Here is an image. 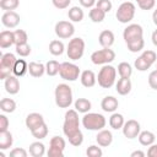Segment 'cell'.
Masks as SVG:
<instances>
[{"mask_svg":"<svg viewBox=\"0 0 157 157\" xmlns=\"http://www.w3.org/2000/svg\"><path fill=\"white\" fill-rule=\"evenodd\" d=\"M83 16H85L83 10L78 6H72L67 11V17L71 22H81L83 20Z\"/></svg>","mask_w":157,"mask_h":157,"instance_id":"83f0119b","label":"cell"},{"mask_svg":"<svg viewBox=\"0 0 157 157\" xmlns=\"http://www.w3.org/2000/svg\"><path fill=\"white\" fill-rule=\"evenodd\" d=\"M31 132H32V135H33L37 140H42V139L47 137V135H48V126H47V124L44 123V124H42L40 126H38V128H36L34 130H32Z\"/></svg>","mask_w":157,"mask_h":157,"instance_id":"f35d334b","label":"cell"},{"mask_svg":"<svg viewBox=\"0 0 157 157\" xmlns=\"http://www.w3.org/2000/svg\"><path fill=\"white\" fill-rule=\"evenodd\" d=\"M80 81H81L83 87L90 88V87H93L96 85L97 77H96V75L92 70H83L80 75Z\"/></svg>","mask_w":157,"mask_h":157,"instance_id":"44dd1931","label":"cell"},{"mask_svg":"<svg viewBox=\"0 0 157 157\" xmlns=\"http://www.w3.org/2000/svg\"><path fill=\"white\" fill-rule=\"evenodd\" d=\"M96 7L101 9L102 11H104V12L107 13V12H109V11L112 10L113 5H112V1H110V0H98V1L96 2Z\"/></svg>","mask_w":157,"mask_h":157,"instance_id":"ee69618b","label":"cell"},{"mask_svg":"<svg viewBox=\"0 0 157 157\" xmlns=\"http://www.w3.org/2000/svg\"><path fill=\"white\" fill-rule=\"evenodd\" d=\"M115 78H117V69L108 64L103 65V67L99 70L97 76L98 85L102 88H110L115 83Z\"/></svg>","mask_w":157,"mask_h":157,"instance_id":"277c9868","label":"cell"},{"mask_svg":"<svg viewBox=\"0 0 157 157\" xmlns=\"http://www.w3.org/2000/svg\"><path fill=\"white\" fill-rule=\"evenodd\" d=\"M114 33L109 29H104L99 33L98 36V43L103 47V48H110L113 44H114Z\"/></svg>","mask_w":157,"mask_h":157,"instance_id":"ffe728a7","label":"cell"},{"mask_svg":"<svg viewBox=\"0 0 157 157\" xmlns=\"http://www.w3.org/2000/svg\"><path fill=\"white\" fill-rule=\"evenodd\" d=\"M145 155H146V153H145L144 151H140V150H139V151H134V152H131L130 156H131V157H145Z\"/></svg>","mask_w":157,"mask_h":157,"instance_id":"816d5d0a","label":"cell"},{"mask_svg":"<svg viewBox=\"0 0 157 157\" xmlns=\"http://www.w3.org/2000/svg\"><path fill=\"white\" fill-rule=\"evenodd\" d=\"M54 31H55V34L60 39H67L74 36L75 27H74L72 22H70V21H59L55 23Z\"/></svg>","mask_w":157,"mask_h":157,"instance_id":"7c38bea8","label":"cell"},{"mask_svg":"<svg viewBox=\"0 0 157 157\" xmlns=\"http://www.w3.org/2000/svg\"><path fill=\"white\" fill-rule=\"evenodd\" d=\"M16 60L17 59L12 53H5L1 55V59H0V78L1 80H5L7 76L11 75Z\"/></svg>","mask_w":157,"mask_h":157,"instance_id":"30bf717a","label":"cell"},{"mask_svg":"<svg viewBox=\"0 0 157 157\" xmlns=\"http://www.w3.org/2000/svg\"><path fill=\"white\" fill-rule=\"evenodd\" d=\"M4 86H5V91L10 94H16L20 91V81L17 78V76L15 75H10L4 80Z\"/></svg>","mask_w":157,"mask_h":157,"instance_id":"e0dca14e","label":"cell"},{"mask_svg":"<svg viewBox=\"0 0 157 157\" xmlns=\"http://www.w3.org/2000/svg\"><path fill=\"white\" fill-rule=\"evenodd\" d=\"M64 50H65V45H64V43L61 40L54 39V40H52L49 43V53L52 55H55V56L61 55L64 53Z\"/></svg>","mask_w":157,"mask_h":157,"instance_id":"1f68e13d","label":"cell"},{"mask_svg":"<svg viewBox=\"0 0 157 157\" xmlns=\"http://www.w3.org/2000/svg\"><path fill=\"white\" fill-rule=\"evenodd\" d=\"M136 7L131 1H124L118 6L115 17L120 23H129L135 16Z\"/></svg>","mask_w":157,"mask_h":157,"instance_id":"8992f818","label":"cell"},{"mask_svg":"<svg viewBox=\"0 0 157 157\" xmlns=\"http://www.w3.org/2000/svg\"><path fill=\"white\" fill-rule=\"evenodd\" d=\"M124 123H125L124 117H123V114H120V113H115V112H114V113L110 115V118H109V125H110V128L114 129V130L121 129L123 125H124Z\"/></svg>","mask_w":157,"mask_h":157,"instance_id":"4dcf8cb0","label":"cell"},{"mask_svg":"<svg viewBox=\"0 0 157 157\" xmlns=\"http://www.w3.org/2000/svg\"><path fill=\"white\" fill-rule=\"evenodd\" d=\"M107 124V120L104 118V115L99 114V113H85V115L82 117V125L85 129L91 130V131H99L102 129H104Z\"/></svg>","mask_w":157,"mask_h":157,"instance_id":"3957f363","label":"cell"},{"mask_svg":"<svg viewBox=\"0 0 157 157\" xmlns=\"http://www.w3.org/2000/svg\"><path fill=\"white\" fill-rule=\"evenodd\" d=\"M52 2H53V5H54L56 9H59V10H64V9L69 7L71 0H52Z\"/></svg>","mask_w":157,"mask_h":157,"instance_id":"7dc6e473","label":"cell"},{"mask_svg":"<svg viewBox=\"0 0 157 157\" xmlns=\"http://www.w3.org/2000/svg\"><path fill=\"white\" fill-rule=\"evenodd\" d=\"M66 142L63 137L60 136H53L49 142V150L47 155L49 157H63L64 156V150H65Z\"/></svg>","mask_w":157,"mask_h":157,"instance_id":"8fae6325","label":"cell"},{"mask_svg":"<svg viewBox=\"0 0 157 157\" xmlns=\"http://www.w3.org/2000/svg\"><path fill=\"white\" fill-rule=\"evenodd\" d=\"M44 123H45V121H44V118H43V115L39 114V113H29V114L26 117V120H25V124H26V126H27V129H28L29 131L34 130L36 128L40 126V125L44 124Z\"/></svg>","mask_w":157,"mask_h":157,"instance_id":"2e32d148","label":"cell"},{"mask_svg":"<svg viewBox=\"0 0 157 157\" xmlns=\"http://www.w3.org/2000/svg\"><path fill=\"white\" fill-rule=\"evenodd\" d=\"M144 37V29L140 25L137 23H131V25H128L123 32V38L125 40V43L128 42H131L134 39H137V38H142Z\"/></svg>","mask_w":157,"mask_h":157,"instance_id":"4fadbf2b","label":"cell"},{"mask_svg":"<svg viewBox=\"0 0 157 157\" xmlns=\"http://www.w3.org/2000/svg\"><path fill=\"white\" fill-rule=\"evenodd\" d=\"M78 2H80V5H81L82 7H86V9H92V7L96 5L97 0H78Z\"/></svg>","mask_w":157,"mask_h":157,"instance_id":"681fc988","label":"cell"},{"mask_svg":"<svg viewBox=\"0 0 157 157\" xmlns=\"http://www.w3.org/2000/svg\"><path fill=\"white\" fill-rule=\"evenodd\" d=\"M78 112L76 109H69L65 113L63 131L67 137L69 142L72 146H81L83 142V135L80 130V120H78Z\"/></svg>","mask_w":157,"mask_h":157,"instance_id":"6da1fadb","label":"cell"},{"mask_svg":"<svg viewBox=\"0 0 157 157\" xmlns=\"http://www.w3.org/2000/svg\"><path fill=\"white\" fill-rule=\"evenodd\" d=\"M152 21H153V23L157 26V9L153 11V13H152Z\"/></svg>","mask_w":157,"mask_h":157,"instance_id":"db71d44e","label":"cell"},{"mask_svg":"<svg viewBox=\"0 0 157 157\" xmlns=\"http://www.w3.org/2000/svg\"><path fill=\"white\" fill-rule=\"evenodd\" d=\"M9 124H10V121H9L7 117H6V115H4V114H1V115H0V131L7 130Z\"/></svg>","mask_w":157,"mask_h":157,"instance_id":"c3c4849f","label":"cell"},{"mask_svg":"<svg viewBox=\"0 0 157 157\" xmlns=\"http://www.w3.org/2000/svg\"><path fill=\"white\" fill-rule=\"evenodd\" d=\"M85 53V40L80 37H75L69 40V44L66 47V54L67 58L76 61L82 58Z\"/></svg>","mask_w":157,"mask_h":157,"instance_id":"5b68a950","label":"cell"},{"mask_svg":"<svg viewBox=\"0 0 157 157\" xmlns=\"http://www.w3.org/2000/svg\"><path fill=\"white\" fill-rule=\"evenodd\" d=\"M86 155H87L88 157H101V156L103 155V151H102L101 147H98V146H96V145H91V146L87 147Z\"/></svg>","mask_w":157,"mask_h":157,"instance_id":"b9f144b4","label":"cell"},{"mask_svg":"<svg viewBox=\"0 0 157 157\" xmlns=\"http://www.w3.org/2000/svg\"><path fill=\"white\" fill-rule=\"evenodd\" d=\"M147 156L148 157H157V145L156 144H152L148 150H147Z\"/></svg>","mask_w":157,"mask_h":157,"instance_id":"f907efd6","label":"cell"},{"mask_svg":"<svg viewBox=\"0 0 157 157\" xmlns=\"http://www.w3.org/2000/svg\"><path fill=\"white\" fill-rule=\"evenodd\" d=\"M28 71V64L26 63V60L23 59H17L15 65H13V69H12V74L17 77H21L23 76L26 72Z\"/></svg>","mask_w":157,"mask_h":157,"instance_id":"484cf974","label":"cell"},{"mask_svg":"<svg viewBox=\"0 0 157 157\" xmlns=\"http://www.w3.org/2000/svg\"><path fill=\"white\" fill-rule=\"evenodd\" d=\"M55 104L59 108H69L72 104V90L67 83H59L55 87Z\"/></svg>","mask_w":157,"mask_h":157,"instance_id":"7a4b0ae2","label":"cell"},{"mask_svg":"<svg viewBox=\"0 0 157 157\" xmlns=\"http://www.w3.org/2000/svg\"><path fill=\"white\" fill-rule=\"evenodd\" d=\"M13 40H15V45L27 43L28 36H27L26 31H23V29H16V31H13Z\"/></svg>","mask_w":157,"mask_h":157,"instance_id":"74e56055","label":"cell"},{"mask_svg":"<svg viewBox=\"0 0 157 157\" xmlns=\"http://www.w3.org/2000/svg\"><path fill=\"white\" fill-rule=\"evenodd\" d=\"M96 141H97L98 146H101V147H108L113 142V134L109 130L102 129V130L98 131V134L96 136Z\"/></svg>","mask_w":157,"mask_h":157,"instance_id":"d6986e66","label":"cell"},{"mask_svg":"<svg viewBox=\"0 0 157 157\" xmlns=\"http://www.w3.org/2000/svg\"><path fill=\"white\" fill-rule=\"evenodd\" d=\"M88 16H90V18H91L92 22H94V23H99V22H102V21L104 20V17H105V12L102 11L101 9H98V7H92V9L90 10Z\"/></svg>","mask_w":157,"mask_h":157,"instance_id":"836d02e7","label":"cell"},{"mask_svg":"<svg viewBox=\"0 0 157 157\" xmlns=\"http://www.w3.org/2000/svg\"><path fill=\"white\" fill-rule=\"evenodd\" d=\"M123 134L125 137L128 139H135L139 136L140 131H141V126H140V123L135 119H129L128 121L124 123L123 125Z\"/></svg>","mask_w":157,"mask_h":157,"instance_id":"5bb4252c","label":"cell"},{"mask_svg":"<svg viewBox=\"0 0 157 157\" xmlns=\"http://www.w3.org/2000/svg\"><path fill=\"white\" fill-rule=\"evenodd\" d=\"M28 72L33 77H42L45 72V65L37 61H31L28 64Z\"/></svg>","mask_w":157,"mask_h":157,"instance_id":"603a6c76","label":"cell"},{"mask_svg":"<svg viewBox=\"0 0 157 157\" xmlns=\"http://www.w3.org/2000/svg\"><path fill=\"white\" fill-rule=\"evenodd\" d=\"M27 151L25 148H21V147H16L13 150L10 151V156L11 157H27Z\"/></svg>","mask_w":157,"mask_h":157,"instance_id":"bcb514c9","label":"cell"},{"mask_svg":"<svg viewBox=\"0 0 157 157\" xmlns=\"http://www.w3.org/2000/svg\"><path fill=\"white\" fill-rule=\"evenodd\" d=\"M119 107V102L113 96H107L101 102V108L107 113H114Z\"/></svg>","mask_w":157,"mask_h":157,"instance_id":"ac0fdd59","label":"cell"},{"mask_svg":"<svg viewBox=\"0 0 157 157\" xmlns=\"http://www.w3.org/2000/svg\"><path fill=\"white\" fill-rule=\"evenodd\" d=\"M74 107L75 109L78 112V113H88L92 108V103L87 99V98H77L74 103Z\"/></svg>","mask_w":157,"mask_h":157,"instance_id":"4316f807","label":"cell"},{"mask_svg":"<svg viewBox=\"0 0 157 157\" xmlns=\"http://www.w3.org/2000/svg\"><path fill=\"white\" fill-rule=\"evenodd\" d=\"M0 109L4 113H12L16 109V102L11 98H2L0 101Z\"/></svg>","mask_w":157,"mask_h":157,"instance_id":"d6a6232c","label":"cell"},{"mask_svg":"<svg viewBox=\"0 0 157 157\" xmlns=\"http://www.w3.org/2000/svg\"><path fill=\"white\" fill-rule=\"evenodd\" d=\"M118 74L120 77H126V78H130V76L132 75V67L129 63L126 61H123L118 65Z\"/></svg>","mask_w":157,"mask_h":157,"instance_id":"d590c367","label":"cell"},{"mask_svg":"<svg viewBox=\"0 0 157 157\" xmlns=\"http://www.w3.org/2000/svg\"><path fill=\"white\" fill-rule=\"evenodd\" d=\"M151 39H152V43H153V45H156V47H157V29H155V31L152 32Z\"/></svg>","mask_w":157,"mask_h":157,"instance_id":"f5cc1de1","label":"cell"},{"mask_svg":"<svg viewBox=\"0 0 157 157\" xmlns=\"http://www.w3.org/2000/svg\"><path fill=\"white\" fill-rule=\"evenodd\" d=\"M126 47H128V49H129L131 53H137V52L142 50L144 47H145L144 37H142V38L134 39V40H131V42H128V43H126Z\"/></svg>","mask_w":157,"mask_h":157,"instance_id":"e575fe53","label":"cell"},{"mask_svg":"<svg viewBox=\"0 0 157 157\" xmlns=\"http://www.w3.org/2000/svg\"><path fill=\"white\" fill-rule=\"evenodd\" d=\"M115 90L121 96H126L128 93H130V91H131V81H130V78L120 77L118 80L117 85H115Z\"/></svg>","mask_w":157,"mask_h":157,"instance_id":"7402d4cb","label":"cell"},{"mask_svg":"<svg viewBox=\"0 0 157 157\" xmlns=\"http://www.w3.org/2000/svg\"><path fill=\"white\" fill-rule=\"evenodd\" d=\"M156 70H157V65H156Z\"/></svg>","mask_w":157,"mask_h":157,"instance_id":"11a10c76","label":"cell"},{"mask_svg":"<svg viewBox=\"0 0 157 157\" xmlns=\"http://www.w3.org/2000/svg\"><path fill=\"white\" fill-rule=\"evenodd\" d=\"M157 60V55L153 50H145L134 63L135 69H137L139 71H146L147 69H150Z\"/></svg>","mask_w":157,"mask_h":157,"instance_id":"9c48e42d","label":"cell"},{"mask_svg":"<svg viewBox=\"0 0 157 157\" xmlns=\"http://www.w3.org/2000/svg\"><path fill=\"white\" fill-rule=\"evenodd\" d=\"M148 85L151 88L157 91V70H153L148 75Z\"/></svg>","mask_w":157,"mask_h":157,"instance_id":"f6af8a7d","label":"cell"},{"mask_svg":"<svg viewBox=\"0 0 157 157\" xmlns=\"http://www.w3.org/2000/svg\"><path fill=\"white\" fill-rule=\"evenodd\" d=\"M59 71H60V64L56 60H49L45 64V72L49 76H55L59 74Z\"/></svg>","mask_w":157,"mask_h":157,"instance_id":"8d00e7d4","label":"cell"},{"mask_svg":"<svg viewBox=\"0 0 157 157\" xmlns=\"http://www.w3.org/2000/svg\"><path fill=\"white\" fill-rule=\"evenodd\" d=\"M12 142H13V137L10 131H7V130L0 131V150H6V148L11 147Z\"/></svg>","mask_w":157,"mask_h":157,"instance_id":"f1b7e54d","label":"cell"},{"mask_svg":"<svg viewBox=\"0 0 157 157\" xmlns=\"http://www.w3.org/2000/svg\"><path fill=\"white\" fill-rule=\"evenodd\" d=\"M137 2V6L141 10H152L155 7L156 0H135Z\"/></svg>","mask_w":157,"mask_h":157,"instance_id":"7bdbcfd3","label":"cell"},{"mask_svg":"<svg viewBox=\"0 0 157 157\" xmlns=\"http://www.w3.org/2000/svg\"><path fill=\"white\" fill-rule=\"evenodd\" d=\"M137 137H139V142L142 146H151L152 144H155V140H156L155 134L152 131H148V130L140 131Z\"/></svg>","mask_w":157,"mask_h":157,"instance_id":"d4e9b609","label":"cell"},{"mask_svg":"<svg viewBox=\"0 0 157 157\" xmlns=\"http://www.w3.org/2000/svg\"><path fill=\"white\" fill-rule=\"evenodd\" d=\"M59 75L65 81H76L78 78V76L81 75V71H80V67L76 64L65 61V63L60 64Z\"/></svg>","mask_w":157,"mask_h":157,"instance_id":"ba28073f","label":"cell"},{"mask_svg":"<svg viewBox=\"0 0 157 157\" xmlns=\"http://www.w3.org/2000/svg\"><path fill=\"white\" fill-rule=\"evenodd\" d=\"M45 153V146L43 142L36 141L29 145V155L32 157H43Z\"/></svg>","mask_w":157,"mask_h":157,"instance_id":"f546056e","label":"cell"},{"mask_svg":"<svg viewBox=\"0 0 157 157\" xmlns=\"http://www.w3.org/2000/svg\"><path fill=\"white\" fill-rule=\"evenodd\" d=\"M20 5V0H0V7L5 11H13Z\"/></svg>","mask_w":157,"mask_h":157,"instance_id":"ab89813d","label":"cell"},{"mask_svg":"<svg viewBox=\"0 0 157 157\" xmlns=\"http://www.w3.org/2000/svg\"><path fill=\"white\" fill-rule=\"evenodd\" d=\"M115 59V53L110 48H103L91 54V61L94 65H105Z\"/></svg>","mask_w":157,"mask_h":157,"instance_id":"52a82bcc","label":"cell"},{"mask_svg":"<svg viewBox=\"0 0 157 157\" xmlns=\"http://www.w3.org/2000/svg\"><path fill=\"white\" fill-rule=\"evenodd\" d=\"M1 23L6 28H15L20 23V15L15 11H5L1 16Z\"/></svg>","mask_w":157,"mask_h":157,"instance_id":"9a60e30c","label":"cell"},{"mask_svg":"<svg viewBox=\"0 0 157 157\" xmlns=\"http://www.w3.org/2000/svg\"><path fill=\"white\" fill-rule=\"evenodd\" d=\"M16 54H18L22 58L28 56L31 54V45L28 43H23V44L16 45Z\"/></svg>","mask_w":157,"mask_h":157,"instance_id":"60d3db41","label":"cell"},{"mask_svg":"<svg viewBox=\"0 0 157 157\" xmlns=\"http://www.w3.org/2000/svg\"><path fill=\"white\" fill-rule=\"evenodd\" d=\"M12 44H15L13 32H11V31H2L0 33V47L2 49H6V48H10Z\"/></svg>","mask_w":157,"mask_h":157,"instance_id":"cb8c5ba5","label":"cell"}]
</instances>
